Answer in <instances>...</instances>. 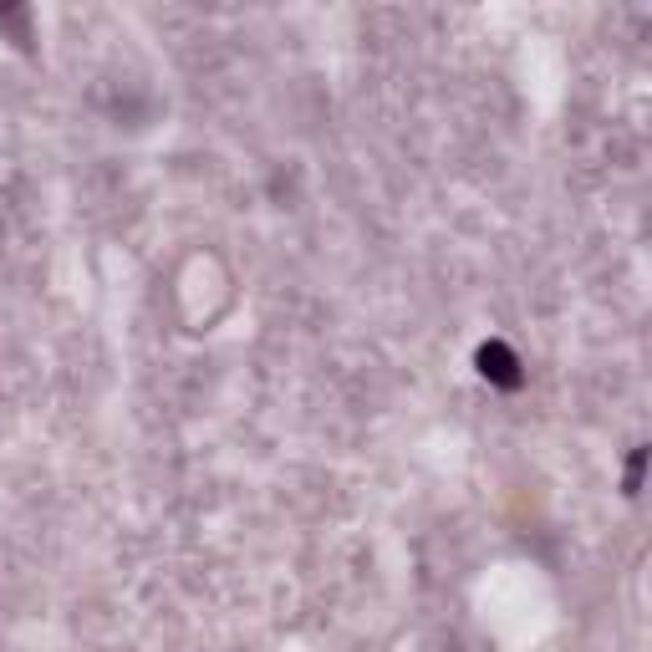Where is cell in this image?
<instances>
[{
    "instance_id": "obj_1",
    "label": "cell",
    "mask_w": 652,
    "mask_h": 652,
    "mask_svg": "<svg viewBox=\"0 0 652 652\" xmlns=\"http://www.w3.org/2000/svg\"><path fill=\"white\" fill-rule=\"evenodd\" d=\"M474 362H479V372H484V383H495V388H505V393H515V388L525 383L520 357H515L505 342H484V347L474 352Z\"/></svg>"
},
{
    "instance_id": "obj_2",
    "label": "cell",
    "mask_w": 652,
    "mask_h": 652,
    "mask_svg": "<svg viewBox=\"0 0 652 652\" xmlns=\"http://www.w3.org/2000/svg\"><path fill=\"white\" fill-rule=\"evenodd\" d=\"M637 479H642V449H632V464H627V495H637Z\"/></svg>"
}]
</instances>
